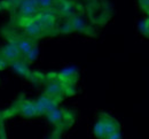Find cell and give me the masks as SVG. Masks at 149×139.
Returning a JSON list of instances; mask_svg holds the SVG:
<instances>
[{"mask_svg":"<svg viewBox=\"0 0 149 139\" xmlns=\"http://www.w3.org/2000/svg\"><path fill=\"white\" fill-rule=\"evenodd\" d=\"M46 116H47V119H48V121H49L51 123L56 124V125H61L64 121H67L68 113H67L65 110H63V109H58V108H56V109H54V110L47 113Z\"/></svg>","mask_w":149,"mask_h":139,"instance_id":"10","label":"cell"},{"mask_svg":"<svg viewBox=\"0 0 149 139\" xmlns=\"http://www.w3.org/2000/svg\"><path fill=\"white\" fill-rule=\"evenodd\" d=\"M0 54L7 60V62L10 64L12 62L16 61L22 58L21 53L19 52V50L12 44V43H7L5 46H2L0 48Z\"/></svg>","mask_w":149,"mask_h":139,"instance_id":"6","label":"cell"},{"mask_svg":"<svg viewBox=\"0 0 149 139\" xmlns=\"http://www.w3.org/2000/svg\"><path fill=\"white\" fill-rule=\"evenodd\" d=\"M35 19L41 25V28H42V30L45 31L46 35H48L54 29L56 16L52 10H40L35 16Z\"/></svg>","mask_w":149,"mask_h":139,"instance_id":"4","label":"cell"},{"mask_svg":"<svg viewBox=\"0 0 149 139\" xmlns=\"http://www.w3.org/2000/svg\"><path fill=\"white\" fill-rule=\"evenodd\" d=\"M9 66L13 68V70H14L17 75L22 76V77H24V78H28V80L31 78L32 73H31V70L29 69L28 63L23 60V58H21V59L16 60V61H14V62H12Z\"/></svg>","mask_w":149,"mask_h":139,"instance_id":"7","label":"cell"},{"mask_svg":"<svg viewBox=\"0 0 149 139\" xmlns=\"http://www.w3.org/2000/svg\"><path fill=\"white\" fill-rule=\"evenodd\" d=\"M68 92H69L68 85H65L58 78L49 80L47 83V86H46V90H45V94H47L48 97L57 100V101L62 99L63 94H68Z\"/></svg>","mask_w":149,"mask_h":139,"instance_id":"3","label":"cell"},{"mask_svg":"<svg viewBox=\"0 0 149 139\" xmlns=\"http://www.w3.org/2000/svg\"><path fill=\"white\" fill-rule=\"evenodd\" d=\"M77 74H78V71L74 67H69V68H65L62 71H60L57 75V78L62 80L65 85H68V83H69V85H71V83H74L77 78Z\"/></svg>","mask_w":149,"mask_h":139,"instance_id":"9","label":"cell"},{"mask_svg":"<svg viewBox=\"0 0 149 139\" xmlns=\"http://www.w3.org/2000/svg\"><path fill=\"white\" fill-rule=\"evenodd\" d=\"M140 29H141V31L147 36V31L149 30V21H142V22L140 23Z\"/></svg>","mask_w":149,"mask_h":139,"instance_id":"16","label":"cell"},{"mask_svg":"<svg viewBox=\"0 0 149 139\" xmlns=\"http://www.w3.org/2000/svg\"><path fill=\"white\" fill-rule=\"evenodd\" d=\"M57 100L53 99L51 97H48L47 94L41 96L39 99L35 101V106H36V110H37V115H46L47 113L52 112L57 108Z\"/></svg>","mask_w":149,"mask_h":139,"instance_id":"5","label":"cell"},{"mask_svg":"<svg viewBox=\"0 0 149 139\" xmlns=\"http://www.w3.org/2000/svg\"><path fill=\"white\" fill-rule=\"evenodd\" d=\"M5 36L7 37L8 43H12V44L19 50V52L21 53L22 58H24V57L33 48V46L36 45L35 40L30 39V38H28V37H25V36L16 35V34H14V32H12V34L5 32Z\"/></svg>","mask_w":149,"mask_h":139,"instance_id":"1","label":"cell"},{"mask_svg":"<svg viewBox=\"0 0 149 139\" xmlns=\"http://www.w3.org/2000/svg\"><path fill=\"white\" fill-rule=\"evenodd\" d=\"M37 57H38V46H37V44L33 46V48L23 58V60L26 62V63H31V62H33L35 60L37 59Z\"/></svg>","mask_w":149,"mask_h":139,"instance_id":"14","label":"cell"},{"mask_svg":"<svg viewBox=\"0 0 149 139\" xmlns=\"http://www.w3.org/2000/svg\"><path fill=\"white\" fill-rule=\"evenodd\" d=\"M17 112H19L23 116H26V117H31V116L37 115L35 102L30 101V100H22L21 102H19L17 103Z\"/></svg>","mask_w":149,"mask_h":139,"instance_id":"8","label":"cell"},{"mask_svg":"<svg viewBox=\"0 0 149 139\" xmlns=\"http://www.w3.org/2000/svg\"><path fill=\"white\" fill-rule=\"evenodd\" d=\"M104 139H122V135H120L119 131H116L111 135H108Z\"/></svg>","mask_w":149,"mask_h":139,"instance_id":"17","label":"cell"},{"mask_svg":"<svg viewBox=\"0 0 149 139\" xmlns=\"http://www.w3.org/2000/svg\"><path fill=\"white\" fill-rule=\"evenodd\" d=\"M60 31L63 32V34H68V32H71L72 31V27H71V23L70 21H67L61 28H60Z\"/></svg>","mask_w":149,"mask_h":139,"instance_id":"15","label":"cell"},{"mask_svg":"<svg viewBox=\"0 0 149 139\" xmlns=\"http://www.w3.org/2000/svg\"><path fill=\"white\" fill-rule=\"evenodd\" d=\"M21 21V25L24 29V36L30 38V39L35 40L37 38H40L42 36H45V31L42 30L41 25L38 23V21L32 17V19H19Z\"/></svg>","mask_w":149,"mask_h":139,"instance_id":"2","label":"cell"},{"mask_svg":"<svg viewBox=\"0 0 149 139\" xmlns=\"http://www.w3.org/2000/svg\"><path fill=\"white\" fill-rule=\"evenodd\" d=\"M140 3L143 8H148L149 7V0H140Z\"/></svg>","mask_w":149,"mask_h":139,"instance_id":"19","label":"cell"},{"mask_svg":"<svg viewBox=\"0 0 149 139\" xmlns=\"http://www.w3.org/2000/svg\"><path fill=\"white\" fill-rule=\"evenodd\" d=\"M53 1H54V2H61L62 0H53Z\"/></svg>","mask_w":149,"mask_h":139,"instance_id":"20","label":"cell"},{"mask_svg":"<svg viewBox=\"0 0 149 139\" xmlns=\"http://www.w3.org/2000/svg\"><path fill=\"white\" fill-rule=\"evenodd\" d=\"M69 21H70V23H71L72 30H77V31H80V32L91 35V28L86 24V22L84 21L83 17H80V16H78V15H74L72 17H70Z\"/></svg>","mask_w":149,"mask_h":139,"instance_id":"11","label":"cell"},{"mask_svg":"<svg viewBox=\"0 0 149 139\" xmlns=\"http://www.w3.org/2000/svg\"><path fill=\"white\" fill-rule=\"evenodd\" d=\"M7 66H9V63L7 62V60L5 59L1 54H0V70H2V69H5Z\"/></svg>","mask_w":149,"mask_h":139,"instance_id":"18","label":"cell"},{"mask_svg":"<svg viewBox=\"0 0 149 139\" xmlns=\"http://www.w3.org/2000/svg\"><path fill=\"white\" fill-rule=\"evenodd\" d=\"M99 119L103 123L107 136H108V135H111V133L116 132V131H119V130H118V123L116 122V119H113L112 117H110L109 115H107V114H101Z\"/></svg>","mask_w":149,"mask_h":139,"instance_id":"12","label":"cell"},{"mask_svg":"<svg viewBox=\"0 0 149 139\" xmlns=\"http://www.w3.org/2000/svg\"><path fill=\"white\" fill-rule=\"evenodd\" d=\"M94 135L100 139H104L106 137H107L104 125H103V123H102L100 119L97 121V123H96L95 126H94Z\"/></svg>","mask_w":149,"mask_h":139,"instance_id":"13","label":"cell"}]
</instances>
